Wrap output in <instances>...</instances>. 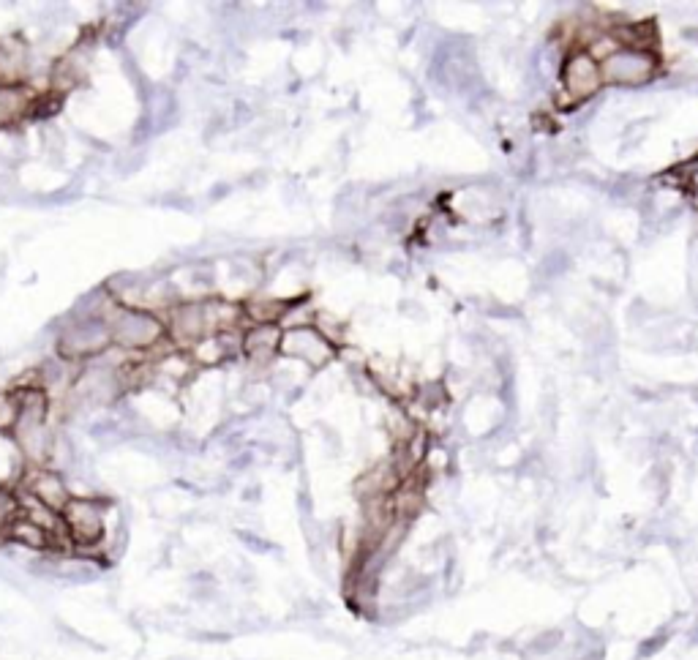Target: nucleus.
Returning a JSON list of instances; mask_svg holds the SVG:
<instances>
[{
  "label": "nucleus",
  "mask_w": 698,
  "mask_h": 660,
  "mask_svg": "<svg viewBox=\"0 0 698 660\" xmlns=\"http://www.w3.org/2000/svg\"><path fill=\"white\" fill-rule=\"evenodd\" d=\"M107 325H110L112 344H118L123 350L145 352L156 347L159 341L167 339L164 320L156 314L140 309H126V306H110L107 309Z\"/></svg>",
  "instance_id": "obj_1"
},
{
  "label": "nucleus",
  "mask_w": 698,
  "mask_h": 660,
  "mask_svg": "<svg viewBox=\"0 0 698 660\" xmlns=\"http://www.w3.org/2000/svg\"><path fill=\"white\" fill-rule=\"evenodd\" d=\"M104 314H107V311H104ZM104 314H90V317L71 322L69 328H66V333H63L58 341L60 358L93 360L99 358L104 350H110L112 336Z\"/></svg>",
  "instance_id": "obj_2"
},
{
  "label": "nucleus",
  "mask_w": 698,
  "mask_h": 660,
  "mask_svg": "<svg viewBox=\"0 0 698 660\" xmlns=\"http://www.w3.org/2000/svg\"><path fill=\"white\" fill-rule=\"evenodd\" d=\"M63 524L69 532L74 549H93L104 538V508L88 497H71L63 508Z\"/></svg>",
  "instance_id": "obj_3"
},
{
  "label": "nucleus",
  "mask_w": 698,
  "mask_h": 660,
  "mask_svg": "<svg viewBox=\"0 0 698 660\" xmlns=\"http://www.w3.org/2000/svg\"><path fill=\"white\" fill-rule=\"evenodd\" d=\"M167 336L178 344H197L208 336L210 328H216L210 303H178L170 311V322H164Z\"/></svg>",
  "instance_id": "obj_4"
},
{
  "label": "nucleus",
  "mask_w": 698,
  "mask_h": 660,
  "mask_svg": "<svg viewBox=\"0 0 698 660\" xmlns=\"http://www.w3.org/2000/svg\"><path fill=\"white\" fill-rule=\"evenodd\" d=\"M658 69V60L647 50H619L611 58L600 63V77L603 82H619V85H639L647 82Z\"/></svg>",
  "instance_id": "obj_5"
},
{
  "label": "nucleus",
  "mask_w": 698,
  "mask_h": 660,
  "mask_svg": "<svg viewBox=\"0 0 698 660\" xmlns=\"http://www.w3.org/2000/svg\"><path fill=\"white\" fill-rule=\"evenodd\" d=\"M279 350L287 358L306 360L311 366H322L330 358V344L314 328H292L287 333H281Z\"/></svg>",
  "instance_id": "obj_6"
},
{
  "label": "nucleus",
  "mask_w": 698,
  "mask_h": 660,
  "mask_svg": "<svg viewBox=\"0 0 698 660\" xmlns=\"http://www.w3.org/2000/svg\"><path fill=\"white\" fill-rule=\"evenodd\" d=\"M25 494H30L33 500H39L44 508L55 510V513H63V508L69 505L71 491L69 486L63 483L58 472L44 470V467H36L30 472V478L25 480Z\"/></svg>",
  "instance_id": "obj_7"
},
{
  "label": "nucleus",
  "mask_w": 698,
  "mask_h": 660,
  "mask_svg": "<svg viewBox=\"0 0 698 660\" xmlns=\"http://www.w3.org/2000/svg\"><path fill=\"white\" fill-rule=\"evenodd\" d=\"M562 80H565V88H568L573 99H589L603 85L600 63L589 58V55H573L562 69Z\"/></svg>",
  "instance_id": "obj_8"
},
{
  "label": "nucleus",
  "mask_w": 698,
  "mask_h": 660,
  "mask_svg": "<svg viewBox=\"0 0 698 660\" xmlns=\"http://www.w3.org/2000/svg\"><path fill=\"white\" fill-rule=\"evenodd\" d=\"M33 99H36V96H33L22 82L0 77V129H6L11 123L25 118L30 112Z\"/></svg>",
  "instance_id": "obj_9"
},
{
  "label": "nucleus",
  "mask_w": 698,
  "mask_h": 660,
  "mask_svg": "<svg viewBox=\"0 0 698 660\" xmlns=\"http://www.w3.org/2000/svg\"><path fill=\"white\" fill-rule=\"evenodd\" d=\"M6 538H9L11 543H20V546H25V549L55 551V540H52L50 532L41 530L39 524H33V521L25 519V516H20V519L11 524L9 532H6Z\"/></svg>",
  "instance_id": "obj_10"
},
{
  "label": "nucleus",
  "mask_w": 698,
  "mask_h": 660,
  "mask_svg": "<svg viewBox=\"0 0 698 660\" xmlns=\"http://www.w3.org/2000/svg\"><path fill=\"white\" fill-rule=\"evenodd\" d=\"M281 333L276 325H257V328L246 333L243 339V352L254 360H268L273 352L279 350Z\"/></svg>",
  "instance_id": "obj_11"
},
{
  "label": "nucleus",
  "mask_w": 698,
  "mask_h": 660,
  "mask_svg": "<svg viewBox=\"0 0 698 660\" xmlns=\"http://www.w3.org/2000/svg\"><path fill=\"white\" fill-rule=\"evenodd\" d=\"M20 519V500L9 489H0V535H6L14 521Z\"/></svg>",
  "instance_id": "obj_12"
},
{
  "label": "nucleus",
  "mask_w": 698,
  "mask_h": 660,
  "mask_svg": "<svg viewBox=\"0 0 698 660\" xmlns=\"http://www.w3.org/2000/svg\"><path fill=\"white\" fill-rule=\"evenodd\" d=\"M17 420V399L11 393H0V429L11 431Z\"/></svg>",
  "instance_id": "obj_13"
},
{
  "label": "nucleus",
  "mask_w": 698,
  "mask_h": 660,
  "mask_svg": "<svg viewBox=\"0 0 698 660\" xmlns=\"http://www.w3.org/2000/svg\"><path fill=\"white\" fill-rule=\"evenodd\" d=\"M559 641H562V633H559V630H549V633H543V636H535V641L529 644V652L546 655V652H551L554 647H559Z\"/></svg>",
  "instance_id": "obj_14"
},
{
  "label": "nucleus",
  "mask_w": 698,
  "mask_h": 660,
  "mask_svg": "<svg viewBox=\"0 0 698 660\" xmlns=\"http://www.w3.org/2000/svg\"><path fill=\"white\" fill-rule=\"evenodd\" d=\"M669 641V633H658L655 639H649L647 644H641V650H639V658H647V655H652V652H658L663 644Z\"/></svg>",
  "instance_id": "obj_15"
},
{
  "label": "nucleus",
  "mask_w": 698,
  "mask_h": 660,
  "mask_svg": "<svg viewBox=\"0 0 698 660\" xmlns=\"http://www.w3.org/2000/svg\"><path fill=\"white\" fill-rule=\"evenodd\" d=\"M693 636H696V639H698V625H696V630H693Z\"/></svg>",
  "instance_id": "obj_16"
}]
</instances>
